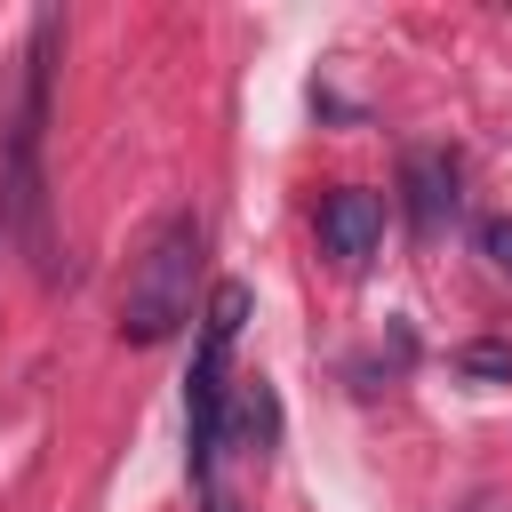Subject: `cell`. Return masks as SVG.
Returning a JSON list of instances; mask_svg holds the SVG:
<instances>
[{
	"mask_svg": "<svg viewBox=\"0 0 512 512\" xmlns=\"http://www.w3.org/2000/svg\"><path fill=\"white\" fill-rule=\"evenodd\" d=\"M456 368H464L472 384H512V344L480 336V344H464V352H456Z\"/></svg>",
	"mask_w": 512,
	"mask_h": 512,
	"instance_id": "7",
	"label": "cell"
},
{
	"mask_svg": "<svg viewBox=\"0 0 512 512\" xmlns=\"http://www.w3.org/2000/svg\"><path fill=\"white\" fill-rule=\"evenodd\" d=\"M200 248H208V224L192 208H168L152 224V240H144V256L128 264V288H120V344H168L192 320Z\"/></svg>",
	"mask_w": 512,
	"mask_h": 512,
	"instance_id": "2",
	"label": "cell"
},
{
	"mask_svg": "<svg viewBox=\"0 0 512 512\" xmlns=\"http://www.w3.org/2000/svg\"><path fill=\"white\" fill-rule=\"evenodd\" d=\"M472 512H496V504H472Z\"/></svg>",
	"mask_w": 512,
	"mask_h": 512,
	"instance_id": "10",
	"label": "cell"
},
{
	"mask_svg": "<svg viewBox=\"0 0 512 512\" xmlns=\"http://www.w3.org/2000/svg\"><path fill=\"white\" fill-rule=\"evenodd\" d=\"M456 216V160L448 152H408V224L432 240Z\"/></svg>",
	"mask_w": 512,
	"mask_h": 512,
	"instance_id": "5",
	"label": "cell"
},
{
	"mask_svg": "<svg viewBox=\"0 0 512 512\" xmlns=\"http://www.w3.org/2000/svg\"><path fill=\"white\" fill-rule=\"evenodd\" d=\"M0 240H8V224H0Z\"/></svg>",
	"mask_w": 512,
	"mask_h": 512,
	"instance_id": "11",
	"label": "cell"
},
{
	"mask_svg": "<svg viewBox=\"0 0 512 512\" xmlns=\"http://www.w3.org/2000/svg\"><path fill=\"white\" fill-rule=\"evenodd\" d=\"M480 256L512 280V216H488V224H480Z\"/></svg>",
	"mask_w": 512,
	"mask_h": 512,
	"instance_id": "8",
	"label": "cell"
},
{
	"mask_svg": "<svg viewBox=\"0 0 512 512\" xmlns=\"http://www.w3.org/2000/svg\"><path fill=\"white\" fill-rule=\"evenodd\" d=\"M56 40H64V16L40 8L32 32H24V72H16V96L0 104V224L8 240L56 272L48 256V176H40V144H48V88H56Z\"/></svg>",
	"mask_w": 512,
	"mask_h": 512,
	"instance_id": "1",
	"label": "cell"
},
{
	"mask_svg": "<svg viewBox=\"0 0 512 512\" xmlns=\"http://www.w3.org/2000/svg\"><path fill=\"white\" fill-rule=\"evenodd\" d=\"M240 432L256 440V456H272V440H280V400H272L264 376H248V392H240Z\"/></svg>",
	"mask_w": 512,
	"mask_h": 512,
	"instance_id": "6",
	"label": "cell"
},
{
	"mask_svg": "<svg viewBox=\"0 0 512 512\" xmlns=\"http://www.w3.org/2000/svg\"><path fill=\"white\" fill-rule=\"evenodd\" d=\"M248 320V288L240 280H216L208 312H200V352H192V376H184V472L208 488L216 472V448H224V416H232V384H224V360H232V336Z\"/></svg>",
	"mask_w": 512,
	"mask_h": 512,
	"instance_id": "3",
	"label": "cell"
},
{
	"mask_svg": "<svg viewBox=\"0 0 512 512\" xmlns=\"http://www.w3.org/2000/svg\"><path fill=\"white\" fill-rule=\"evenodd\" d=\"M208 512H240V504H232V496H208Z\"/></svg>",
	"mask_w": 512,
	"mask_h": 512,
	"instance_id": "9",
	"label": "cell"
},
{
	"mask_svg": "<svg viewBox=\"0 0 512 512\" xmlns=\"http://www.w3.org/2000/svg\"><path fill=\"white\" fill-rule=\"evenodd\" d=\"M320 248H328L336 264H368V256L384 248V192L336 184V192L320 200Z\"/></svg>",
	"mask_w": 512,
	"mask_h": 512,
	"instance_id": "4",
	"label": "cell"
}]
</instances>
